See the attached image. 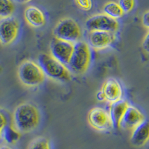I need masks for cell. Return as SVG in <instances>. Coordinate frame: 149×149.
Wrapping results in <instances>:
<instances>
[{
  "instance_id": "ba28073f",
  "label": "cell",
  "mask_w": 149,
  "mask_h": 149,
  "mask_svg": "<svg viewBox=\"0 0 149 149\" xmlns=\"http://www.w3.org/2000/svg\"><path fill=\"white\" fill-rule=\"evenodd\" d=\"M90 125L98 131H107L113 127L108 111L102 107H93L87 115Z\"/></svg>"
},
{
  "instance_id": "cb8c5ba5",
  "label": "cell",
  "mask_w": 149,
  "mask_h": 149,
  "mask_svg": "<svg viewBox=\"0 0 149 149\" xmlns=\"http://www.w3.org/2000/svg\"><path fill=\"white\" fill-rule=\"evenodd\" d=\"M7 125V119L2 113L0 112V128L3 129Z\"/></svg>"
},
{
  "instance_id": "52a82bcc",
  "label": "cell",
  "mask_w": 149,
  "mask_h": 149,
  "mask_svg": "<svg viewBox=\"0 0 149 149\" xmlns=\"http://www.w3.org/2000/svg\"><path fill=\"white\" fill-rule=\"evenodd\" d=\"M19 22L14 17L0 19V43L8 46L15 41L19 31Z\"/></svg>"
},
{
  "instance_id": "f1b7e54d",
  "label": "cell",
  "mask_w": 149,
  "mask_h": 149,
  "mask_svg": "<svg viewBox=\"0 0 149 149\" xmlns=\"http://www.w3.org/2000/svg\"><path fill=\"white\" fill-rule=\"evenodd\" d=\"M0 71H1V66H0Z\"/></svg>"
},
{
  "instance_id": "9c48e42d",
  "label": "cell",
  "mask_w": 149,
  "mask_h": 149,
  "mask_svg": "<svg viewBox=\"0 0 149 149\" xmlns=\"http://www.w3.org/2000/svg\"><path fill=\"white\" fill-rule=\"evenodd\" d=\"M74 45L71 42L54 38L50 44V54L67 66L74 51Z\"/></svg>"
},
{
  "instance_id": "83f0119b",
  "label": "cell",
  "mask_w": 149,
  "mask_h": 149,
  "mask_svg": "<svg viewBox=\"0 0 149 149\" xmlns=\"http://www.w3.org/2000/svg\"><path fill=\"white\" fill-rule=\"evenodd\" d=\"M2 130H3V129H2V128H0V137H1V136H2Z\"/></svg>"
},
{
  "instance_id": "484cf974",
  "label": "cell",
  "mask_w": 149,
  "mask_h": 149,
  "mask_svg": "<svg viewBox=\"0 0 149 149\" xmlns=\"http://www.w3.org/2000/svg\"><path fill=\"white\" fill-rule=\"evenodd\" d=\"M0 149H14V148H12L8 144H5L0 146Z\"/></svg>"
},
{
  "instance_id": "8992f818",
  "label": "cell",
  "mask_w": 149,
  "mask_h": 149,
  "mask_svg": "<svg viewBox=\"0 0 149 149\" xmlns=\"http://www.w3.org/2000/svg\"><path fill=\"white\" fill-rule=\"evenodd\" d=\"M85 27L89 31H108L116 33L119 30V23L116 19L110 18L104 13L89 17L85 22Z\"/></svg>"
},
{
  "instance_id": "8fae6325",
  "label": "cell",
  "mask_w": 149,
  "mask_h": 149,
  "mask_svg": "<svg viewBox=\"0 0 149 149\" xmlns=\"http://www.w3.org/2000/svg\"><path fill=\"white\" fill-rule=\"evenodd\" d=\"M102 90L105 97V101L109 104L114 103L122 99L123 89L119 83L114 78H109L102 84Z\"/></svg>"
},
{
  "instance_id": "d6986e66",
  "label": "cell",
  "mask_w": 149,
  "mask_h": 149,
  "mask_svg": "<svg viewBox=\"0 0 149 149\" xmlns=\"http://www.w3.org/2000/svg\"><path fill=\"white\" fill-rule=\"evenodd\" d=\"M27 149H51V145L45 136H37L31 141Z\"/></svg>"
},
{
  "instance_id": "30bf717a",
  "label": "cell",
  "mask_w": 149,
  "mask_h": 149,
  "mask_svg": "<svg viewBox=\"0 0 149 149\" xmlns=\"http://www.w3.org/2000/svg\"><path fill=\"white\" fill-rule=\"evenodd\" d=\"M116 39L115 33L108 31H90L88 35V44L92 49L101 51L110 47Z\"/></svg>"
},
{
  "instance_id": "2e32d148",
  "label": "cell",
  "mask_w": 149,
  "mask_h": 149,
  "mask_svg": "<svg viewBox=\"0 0 149 149\" xmlns=\"http://www.w3.org/2000/svg\"><path fill=\"white\" fill-rule=\"evenodd\" d=\"M103 13L110 18L119 19L124 15V12L120 8L118 2H109L105 4L103 7Z\"/></svg>"
},
{
  "instance_id": "44dd1931",
  "label": "cell",
  "mask_w": 149,
  "mask_h": 149,
  "mask_svg": "<svg viewBox=\"0 0 149 149\" xmlns=\"http://www.w3.org/2000/svg\"><path fill=\"white\" fill-rule=\"evenodd\" d=\"M74 2L80 9L84 11H89L93 8L92 0H74Z\"/></svg>"
},
{
  "instance_id": "d4e9b609",
  "label": "cell",
  "mask_w": 149,
  "mask_h": 149,
  "mask_svg": "<svg viewBox=\"0 0 149 149\" xmlns=\"http://www.w3.org/2000/svg\"><path fill=\"white\" fill-rule=\"evenodd\" d=\"M96 98L97 100L99 101V102H103V101H105V97L104 95L103 92L102 90L98 91L96 94Z\"/></svg>"
},
{
  "instance_id": "7a4b0ae2",
  "label": "cell",
  "mask_w": 149,
  "mask_h": 149,
  "mask_svg": "<svg viewBox=\"0 0 149 149\" xmlns=\"http://www.w3.org/2000/svg\"><path fill=\"white\" fill-rule=\"evenodd\" d=\"M38 63L46 76L56 81L69 82L72 75L67 66L55 59L50 54H41L38 58Z\"/></svg>"
},
{
  "instance_id": "4fadbf2b",
  "label": "cell",
  "mask_w": 149,
  "mask_h": 149,
  "mask_svg": "<svg viewBox=\"0 0 149 149\" xmlns=\"http://www.w3.org/2000/svg\"><path fill=\"white\" fill-rule=\"evenodd\" d=\"M129 103L125 99H121L114 103L110 104L109 105V115L111 119L113 126L115 128H119L121 127L122 119L125 114Z\"/></svg>"
},
{
  "instance_id": "7402d4cb",
  "label": "cell",
  "mask_w": 149,
  "mask_h": 149,
  "mask_svg": "<svg viewBox=\"0 0 149 149\" xmlns=\"http://www.w3.org/2000/svg\"><path fill=\"white\" fill-rule=\"evenodd\" d=\"M142 45L144 51L149 54V31H148V33L145 36L144 39L142 40Z\"/></svg>"
},
{
  "instance_id": "4316f807",
  "label": "cell",
  "mask_w": 149,
  "mask_h": 149,
  "mask_svg": "<svg viewBox=\"0 0 149 149\" xmlns=\"http://www.w3.org/2000/svg\"><path fill=\"white\" fill-rule=\"evenodd\" d=\"M14 1L17 2H18V3L26 4V3H29V2H31L32 0H14Z\"/></svg>"
},
{
  "instance_id": "9a60e30c",
  "label": "cell",
  "mask_w": 149,
  "mask_h": 149,
  "mask_svg": "<svg viewBox=\"0 0 149 149\" xmlns=\"http://www.w3.org/2000/svg\"><path fill=\"white\" fill-rule=\"evenodd\" d=\"M149 142V122L144 121L132 130L130 142L135 147L140 148Z\"/></svg>"
},
{
  "instance_id": "277c9868",
  "label": "cell",
  "mask_w": 149,
  "mask_h": 149,
  "mask_svg": "<svg viewBox=\"0 0 149 149\" xmlns=\"http://www.w3.org/2000/svg\"><path fill=\"white\" fill-rule=\"evenodd\" d=\"M91 63V49L87 42L79 41L74 45V51L67 65L71 73L83 74L87 71Z\"/></svg>"
},
{
  "instance_id": "5bb4252c",
  "label": "cell",
  "mask_w": 149,
  "mask_h": 149,
  "mask_svg": "<svg viewBox=\"0 0 149 149\" xmlns=\"http://www.w3.org/2000/svg\"><path fill=\"white\" fill-rule=\"evenodd\" d=\"M24 17L29 26L36 29L44 26L46 22L44 13L34 5L26 8L24 12Z\"/></svg>"
},
{
  "instance_id": "ffe728a7",
  "label": "cell",
  "mask_w": 149,
  "mask_h": 149,
  "mask_svg": "<svg viewBox=\"0 0 149 149\" xmlns=\"http://www.w3.org/2000/svg\"><path fill=\"white\" fill-rule=\"evenodd\" d=\"M118 4L123 10L124 14H128L134 8L135 0H118Z\"/></svg>"
},
{
  "instance_id": "6da1fadb",
  "label": "cell",
  "mask_w": 149,
  "mask_h": 149,
  "mask_svg": "<svg viewBox=\"0 0 149 149\" xmlns=\"http://www.w3.org/2000/svg\"><path fill=\"white\" fill-rule=\"evenodd\" d=\"M40 122V113L32 103L25 102L18 105L13 113V126L19 133H29L35 130Z\"/></svg>"
},
{
  "instance_id": "ac0fdd59",
  "label": "cell",
  "mask_w": 149,
  "mask_h": 149,
  "mask_svg": "<svg viewBox=\"0 0 149 149\" xmlns=\"http://www.w3.org/2000/svg\"><path fill=\"white\" fill-rule=\"evenodd\" d=\"M15 10L12 0H0V19L11 17Z\"/></svg>"
},
{
  "instance_id": "603a6c76",
  "label": "cell",
  "mask_w": 149,
  "mask_h": 149,
  "mask_svg": "<svg viewBox=\"0 0 149 149\" xmlns=\"http://www.w3.org/2000/svg\"><path fill=\"white\" fill-rule=\"evenodd\" d=\"M142 23L145 28L149 29V10H147L142 17Z\"/></svg>"
},
{
  "instance_id": "7c38bea8",
  "label": "cell",
  "mask_w": 149,
  "mask_h": 149,
  "mask_svg": "<svg viewBox=\"0 0 149 149\" xmlns=\"http://www.w3.org/2000/svg\"><path fill=\"white\" fill-rule=\"evenodd\" d=\"M144 121H146V119L142 112L135 106L129 105L122 119L121 127L133 130Z\"/></svg>"
},
{
  "instance_id": "3957f363",
  "label": "cell",
  "mask_w": 149,
  "mask_h": 149,
  "mask_svg": "<svg viewBox=\"0 0 149 149\" xmlns=\"http://www.w3.org/2000/svg\"><path fill=\"white\" fill-rule=\"evenodd\" d=\"M17 74L19 81L28 87L40 86L46 78V74L39 63L31 60L22 61L19 66Z\"/></svg>"
},
{
  "instance_id": "5b68a950",
  "label": "cell",
  "mask_w": 149,
  "mask_h": 149,
  "mask_svg": "<svg viewBox=\"0 0 149 149\" xmlns=\"http://www.w3.org/2000/svg\"><path fill=\"white\" fill-rule=\"evenodd\" d=\"M54 38L75 44L81 41L82 31L79 24L73 19L63 18L56 24L53 29Z\"/></svg>"
},
{
  "instance_id": "e0dca14e",
  "label": "cell",
  "mask_w": 149,
  "mask_h": 149,
  "mask_svg": "<svg viewBox=\"0 0 149 149\" xmlns=\"http://www.w3.org/2000/svg\"><path fill=\"white\" fill-rule=\"evenodd\" d=\"M20 134L14 126H5L2 130V136L4 140L8 145L14 144L19 139Z\"/></svg>"
}]
</instances>
